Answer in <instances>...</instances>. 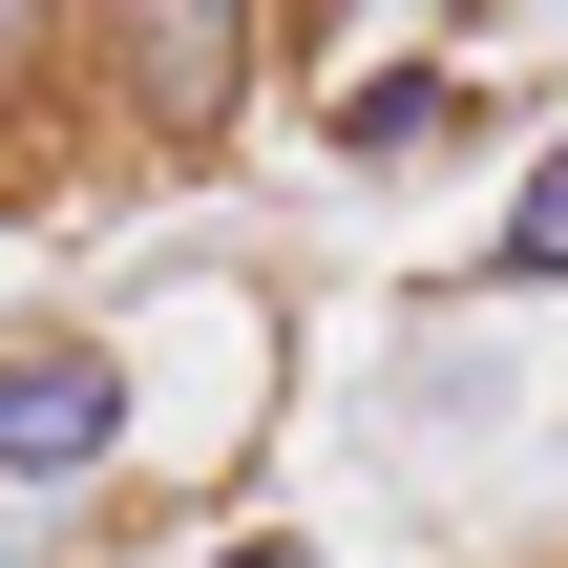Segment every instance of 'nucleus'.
<instances>
[{
	"label": "nucleus",
	"mask_w": 568,
	"mask_h": 568,
	"mask_svg": "<svg viewBox=\"0 0 568 568\" xmlns=\"http://www.w3.org/2000/svg\"><path fill=\"white\" fill-rule=\"evenodd\" d=\"M316 21H232V0H126V21H84V84H105V126L126 148H169V169H211L232 148V105H253V63H295Z\"/></svg>",
	"instance_id": "obj_1"
},
{
	"label": "nucleus",
	"mask_w": 568,
	"mask_h": 568,
	"mask_svg": "<svg viewBox=\"0 0 568 568\" xmlns=\"http://www.w3.org/2000/svg\"><path fill=\"white\" fill-rule=\"evenodd\" d=\"M105 464H126V358H105V337H0V485L63 506V485H105Z\"/></svg>",
	"instance_id": "obj_2"
},
{
	"label": "nucleus",
	"mask_w": 568,
	"mask_h": 568,
	"mask_svg": "<svg viewBox=\"0 0 568 568\" xmlns=\"http://www.w3.org/2000/svg\"><path fill=\"white\" fill-rule=\"evenodd\" d=\"M485 126V84H464V42H400V63H358V84H316V148L337 169H422V148H464Z\"/></svg>",
	"instance_id": "obj_3"
},
{
	"label": "nucleus",
	"mask_w": 568,
	"mask_h": 568,
	"mask_svg": "<svg viewBox=\"0 0 568 568\" xmlns=\"http://www.w3.org/2000/svg\"><path fill=\"white\" fill-rule=\"evenodd\" d=\"M464 274H485V295H568V126L527 148V169H506V232H485Z\"/></svg>",
	"instance_id": "obj_4"
},
{
	"label": "nucleus",
	"mask_w": 568,
	"mask_h": 568,
	"mask_svg": "<svg viewBox=\"0 0 568 568\" xmlns=\"http://www.w3.org/2000/svg\"><path fill=\"white\" fill-rule=\"evenodd\" d=\"M211 568H295V548H211Z\"/></svg>",
	"instance_id": "obj_5"
}]
</instances>
